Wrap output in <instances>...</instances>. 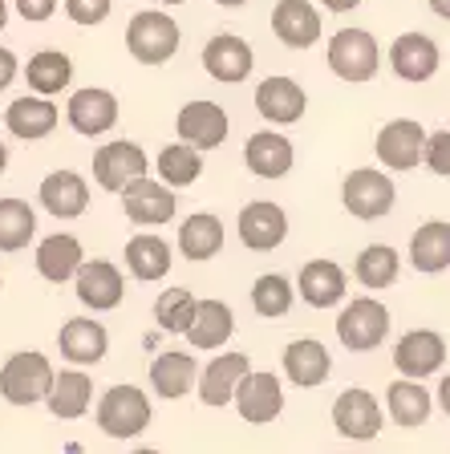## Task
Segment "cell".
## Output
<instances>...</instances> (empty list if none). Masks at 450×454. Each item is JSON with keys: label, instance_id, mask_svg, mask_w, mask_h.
Instances as JSON below:
<instances>
[{"label": "cell", "instance_id": "7", "mask_svg": "<svg viewBox=\"0 0 450 454\" xmlns=\"http://www.w3.org/2000/svg\"><path fill=\"white\" fill-rule=\"evenodd\" d=\"M426 138H430V134L422 130V122L394 118V122H385L382 130H377L374 151L385 170H414L418 162H426Z\"/></svg>", "mask_w": 450, "mask_h": 454}, {"label": "cell", "instance_id": "27", "mask_svg": "<svg viewBox=\"0 0 450 454\" xmlns=\"http://www.w3.org/2000/svg\"><path fill=\"white\" fill-rule=\"evenodd\" d=\"M191 386H199V365H195L191 353L167 349V353H159V357L150 361V389H154L159 397L175 402V397L191 394Z\"/></svg>", "mask_w": 450, "mask_h": 454}, {"label": "cell", "instance_id": "26", "mask_svg": "<svg viewBox=\"0 0 450 454\" xmlns=\"http://www.w3.org/2000/svg\"><path fill=\"white\" fill-rule=\"evenodd\" d=\"M280 361H284V373H288V381H292V386H300V389L320 386V381L333 373V357H328L325 340H317V337L292 340L288 349H284Z\"/></svg>", "mask_w": 450, "mask_h": 454}, {"label": "cell", "instance_id": "29", "mask_svg": "<svg viewBox=\"0 0 450 454\" xmlns=\"http://www.w3.org/2000/svg\"><path fill=\"white\" fill-rule=\"evenodd\" d=\"M85 264V252H82V239L69 236V231H57V236H45L37 247V272L45 276L49 284H66L82 272Z\"/></svg>", "mask_w": 450, "mask_h": 454}, {"label": "cell", "instance_id": "14", "mask_svg": "<svg viewBox=\"0 0 450 454\" xmlns=\"http://www.w3.org/2000/svg\"><path fill=\"white\" fill-rule=\"evenodd\" d=\"M74 288H77V301L94 312L118 309L126 296V280L118 272V264H110V260H85L82 272L74 276Z\"/></svg>", "mask_w": 450, "mask_h": 454}, {"label": "cell", "instance_id": "48", "mask_svg": "<svg viewBox=\"0 0 450 454\" xmlns=\"http://www.w3.org/2000/svg\"><path fill=\"white\" fill-rule=\"evenodd\" d=\"M430 12L442 20H450V0H430Z\"/></svg>", "mask_w": 450, "mask_h": 454}, {"label": "cell", "instance_id": "44", "mask_svg": "<svg viewBox=\"0 0 450 454\" xmlns=\"http://www.w3.org/2000/svg\"><path fill=\"white\" fill-rule=\"evenodd\" d=\"M12 4H17V12L25 20H33V25H37V20H49L57 12V0H12Z\"/></svg>", "mask_w": 450, "mask_h": 454}, {"label": "cell", "instance_id": "25", "mask_svg": "<svg viewBox=\"0 0 450 454\" xmlns=\"http://www.w3.org/2000/svg\"><path fill=\"white\" fill-rule=\"evenodd\" d=\"M41 207L57 219H77L90 207V187L77 170H49L41 179Z\"/></svg>", "mask_w": 450, "mask_h": 454}, {"label": "cell", "instance_id": "20", "mask_svg": "<svg viewBox=\"0 0 450 454\" xmlns=\"http://www.w3.org/2000/svg\"><path fill=\"white\" fill-rule=\"evenodd\" d=\"M66 118H69V126H74L77 134L98 138V134H106L114 122H118V98H114L110 90H102V85L77 90V94L69 98V106H66Z\"/></svg>", "mask_w": 450, "mask_h": 454}, {"label": "cell", "instance_id": "34", "mask_svg": "<svg viewBox=\"0 0 450 454\" xmlns=\"http://www.w3.org/2000/svg\"><path fill=\"white\" fill-rule=\"evenodd\" d=\"M385 406H390V418L398 426L414 430V426H426V418L434 410V397L422 381H394V386L385 389Z\"/></svg>", "mask_w": 450, "mask_h": 454}, {"label": "cell", "instance_id": "13", "mask_svg": "<svg viewBox=\"0 0 450 454\" xmlns=\"http://www.w3.org/2000/svg\"><path fill=\"white\" fill-rule=\"evenodd\" d=\"M122 211H126V219L138 223V227H162V223L175 219L178 199H175V191H170L167 183L138 179V183H130V187L122 191Z\"/></svg>", "mask_w": 450, "mask_h": 454}, {"label": "cell", "instance_id": "9", "mask_svg": "<svg viewBox=\"0 0 450 454\" xmlns=\"http://www.w3.org/2000/svg\"><path fill=\"white\" fill-rule=\"evenodd\" d=\"M446 361V340L434 329H410L398 337L394 345V369L406 381H426L434 378Z\"/></svg>", "mask_w": 450, "mask_h": 454}, {"label": "cell", "instance_id": "38", "mask_svg": "<svg viewBox=\"0 0 450 454\" xmlns=\"http://www.w3.org/2000/svg\"><path fill=\"white\" fill-rule=\"evenodd\" d=\"M37 231V211L25 199H0V252H20Z\"/></svg>", "mask_w": 450, "mask_h": 454}, {"label": "cell", "instance_id": "4", "mask_svg": "<svg viewBox=\"0 0 450 454\" xmlns=\"http://www.w3.org/2000/svg\"><path fill=\"white\" fill-rule=\"evenodd\" d=\"M394 199H398L394 179L377 167H357V170H349L345 183H341V203H345V211L353 219H366V223L390 215Z\"/></svg>", "mask_w": 450, "mask_h": 454}, {"label": "cell", "instance_id": "49", "mask_svg": "<svg viewBox=\"0 0 450 454\" xmlns=\"http://www.w3.org/2000/svg\"><path fill=\"white\" fill-rule=\"evenodd\" d=\"M4 167H9V146L0 142V175H4Z\"/></svg>", "mask_w": 450, "mask_h": 454}, {"label": "cell", "instance_id": "45", "mask_svg": "<svg viewBox=\"0 0 450 454\" xmlns=\"http://www.w3.org/2000/svg\"><path fill=\"white\" fill-rule=\"evenodd\" d=\"M17 69H20V66H17V53L0 45V90H9L12 77H17Z\"/></svg>", "mask_w": 450, "mask_h": 454}, {"label": "cell", "instance_id": "37", "mask_svg": "<svg viewBox=\"0 0 450 454\" xmlns=\"http://www.w3.org/2000/svg\"><path fill=\"white\" fill-rule=\"evenodd\" d=\"M398 272H402V260H398V252L390 244H369L353 264V276L366 284V288H374V293L390 288V284L398 280Z\"/></svg>", "mask_w": 450, "mask_h": 454}, {"label": "cell", "instance_id": "28", "mask_svg": "<svg viewBox=\"0 0 450 454\" xmlns=\"http://www.w3.org/2000/svg\"><path fill=\"white\" fill-rule=\"evenodd\" d=\"M410 264L414 272L438 276L450 268V223L446 219H426L410 236Z\"/></svg>", "mask_w": 450, "mask_h": 454}, {"label": "cell", "instance_id": "3", "mask_svg": "<svg viewBox=\"0 0 450 454\" xmlns=\"http://www.w3.org/2000/svg\"><path fill=\"white\" fill-rule=\"evenodd\" d=\"M126 49L142 66H167L178 53V25L159 9H142L126 25Z\"/></svg>", "mask_w": 450, "mask_h": 454}, {"label": "cell", "instance_id": "16", "mask_svg": "<svg viewBox=\"0 0 450 454\" xmlns=\"http://www.w3.org/2000/svg\"><path fill=\"white\" fill-rule=\"evenodd\" d=\"M288 236V215H284L280 203L272 199H256L240 211V239L252 252H276Z\"/></svg>", "mask_w": 450, "mask_h": 454}, {"label": "cell", "instance_id": "12", "mask_svg": "<svg viewBox=\"0 0 450 454\" xmlns=\"http://www.w3.org/2000/svg\"><path fill=\"white\" fill-rule=\"evenodd\" d=\"M178 142L183 146H191V151H216V146H224L227 138V110L216 102H207V98H199V102H187L183 110H178Z\"/></svg>", "mask_w": 450, "mask_h": 454}, {"label": "cell", "instance_id": "33", "mask_svg": "<svg viewBox=\"0 0 450 454\" xmlns=\"http://www.w3.org/2000/svg\"><path fill=\"white\" fill-rule=\"evenodd\" d=\"M232 333H235V312L224 301H199L195 325L187 333L191 349H224Z\"/></svg>", "mask_w": 450, "mask_h": 454}, {"label": "cell", "instance_id": "54", "mask_svg": "<svg viewBox=\"0 0 450 454\" xmlns=\"http://www.w3.org/2000/svg\"><path fill=\"white\" fill-rule=\"evenodd\" d=\"M0 284H4V280H0Z\"/></svg>", "mask_w": 450, "mask_h": 454}, {"label": "cell", "instance_id": "17", "mask_svg": "<svg viewBox=\"0 0 450 454\" xmlns=\"http://www.w3.org/2000/svg\"><path fill=\"white\" fill-rule=\"evenodd\" d=\"M252 373V361L244 357V353H219V357H211L203 369H199V402L203 406H227V402H235V389H240V381Z\"/></svg>", "mask_w": 450, "mask_h": 454}, {"label": "cell", "instance_id": "53", "mask_svg": "<svg viewBox=\"0 0 450 454\" xmlns=\"http://www.w3.org/2000/svg\"><path fill=\"white\" fill-rule=\"evenodd\" d=\"M162 4H183V0H162Z\"/></svg>", "mask_w": 450, "mask_h": 454}, {"label": "cell", "instance_id": "43", "mask_svg": "<svg viewBox=\"0 0 450 454\" xmlns=\"http://www.w3.org/2000/svg\"><path fill=\"white\" fill-rule=\"evenodd\" d=\"M426 170L450 179V130H434L426 138Z\"/></svg>", "mask_w": 450, "mask_h": 454}, {"label": "cell", "instance_id": "52", "mask_svg": "<svg viewBox=\"0 0 450 454\" xmlns=\"http://www.w3.org/2000/svg\"><path fill=\"white\" fill-rule=\"evenodd\" d=\"M130 454H159V450H150V446H138V450H130Z\"/></svg>", "mask_w": 450, "mask_h": 454}, {"label": "cell", "instance_id": "36", "mask_svg": "<svg viewBox=\"0 0 450 454\" xmlns=\"http://www.w3.org/2000/svg\"><path fill=\"white\" fill-rule=\"evenodd\" d=\"M126 268H130L134 280H162L170 272V244L142 231L126 244Z\"/></svg>", "mask_w": 450, "mask_h": 454}, {"label": "cell", "instance_id": "32", "mask_svg": "<svg viewBox=\"0 0 450 454\" xmlns=\"http://www.w3.org/2000/svg\"><path fill=\"white\" fill-rule=\"evenodd\" d=\"M90 402H94V381L82 369H61L53 381V394H49V414L61 422H74L90 410Z\"/></svg>", "mask_w": 450, "mask_h": 454}, {"label": "cell", "instance_id": "40", "mask_svg": "<svg viewBox=\"0 0 450 454\" xmlns=\"http://www.w3.org/2000/svg\"><path fill=\"white\" fill-rule=\"evenodd\" d=\"M199 301L191 296V288H167V293L154 301V321L162 333H183L187 337L191 325H195Z\"/></svg>", "mask_w": 450, "mask_h": 454}, {"label": "cell", "instance_id": "1", "mask_svg": "<svg viewBox=\"0 0 450 454\" xmlns=\"http://www.w3.org/2000/svg\"><path fill=\"white\" fill-rule=\"evenodd\" d=\"M53 365L45 353L37 349H20L0 365V397L12 406H33V402H49L53 394Z\"/></svg>", "mask_w": 450, "mask_h": 454}, {"label": "cell", "instance_id": "19", "mask_svg": "<svg viewBox=\"0 0 450 454\" xmlns=\"http://www.w3.org/2000/svg\"><path fill=\"white\" fill-rule=\"evenodd\" d=\"M296 293L312 309H337L349 293V276L337 260H309L296 276Z\"/></svg>", "mask_w": 450, "mask_h": 454}, {"label": "cell", "instance_id": "10", "mask_svg": "<svg viewBox=\"0 0 450 454\" xmlns=\"http://www.w3.org/2000/svg\"><path fill=\"white\" fill-rule=\"evenodd\" d=\"M146 170H150V159H146V151H142L138 142L118 138V142H106L102 151L94 154V179H98V187L118 191V195H122L130 183L146 179Z\"/></svg>", "mask_w": 450, "mask_h": 454}, {"label": "cell", "instance_id": "6", "mask_svg": "<svg viewBox=\"0 0 450 454\" xmlns=\"http://www.w3.org/2000/svg\"><path fill=\"white\" fill-rule=\"evenodd\" d=\"M390 337V312L374 296H357L337 317V340L349 353H369Z\"/></svg>", "mask_w": 450, "mask_h": 454}, {"label": "cell", "instance_id": "2", "mask_svg": "<svg viewBox=\"0 0 450 454\" xmlns=\"http://www.w3.org/2000/svg\"><path fill=\"white\" fill-rule=\"evenodd\" d=\"M325 61L328 69L349 85H361V82H374L377 66H382V49H377V37L366 33V28H337L328 37L325 49Z\"/></svg>", "mask_w": 450, "mask_h": 454}, {"label": "cell", "instance_id": "15", "mask_svg": "<svg viewBox=\"0 0 450 454\" xmlns=\"http://www.w3.org/2000/svg\"><path fill=\"white\" fill-rule=\"evenodd\" d=\"M256 110H260L264 122H276V126H292L304 118V110H309V94L300 90V82H292V77H264L260 85H256Z\"/></svg>", "mask_w": 450, "mask_h": 454}, {"label": "cell", "instance_id": "18", "mask_svg": "<svg viewBox=\"0 0 450 454\" xmlns=\"http://www.w3.org/2000/svg\"><path fill=\"white\" fill-rule=\"evenodd\" d=\"M438 66H442V53H438V45H434V37H426V33H402V37L390 45V69H394L402 82L422 85L438 74Z\"/></svg>", "mask_w": 450, "mask_h": 454}, {"label": "cell", "instance_id": "24", "mask_svg": "<svg viewBox=\"0 0 450 454\" xmlns=\"http://www.w3.org/2000/svg\"><path fill=\"white\" fill-rule=\"evenodd\" d=\"M57 345H61V353H66L74 365H98V361L106 357V349H110V333H106V325L94 321V317H74V321L61 325Z\"/></svg>", "mask_w": 450, "mask_h": 454}, {"label": "cell", "instance_id": "46", "mask_svg": "<svg viewBox=\"0 0 450 454\" xmlns=\"http://www.w3.org/2000/svg\"><path fill=\"white\" fill-rule=\"evenodd\" d=\"M442 406V414H450V373H442V381H438V397H434Z\"/></svg>", "mask_w": 450, "mask_h": 454}, {"label": "cell", "instance_id": "22", "mask_svg": "<svg viewBox=\"0 0 450 454\" xmlns=\"http://www.w3.org/2000/svg\"><path fill=\"white\" fill-rule=\"evenodd\" d=\"M272 33L288 49H309L320 41V12L312 9L309 0H276Z\"/></svg>", "mask_w": 450, "mask_h": 454}, {"label": "cell", "instance_id": "8", "mask_svg": "<svg viewBox=\"0 0 450 454\" xmlns=\"http://www.w3.org/2000/svg\"><path fill=\"white\" fill-rule=\"evenodd\" d=\"M382 402H377L369 389L353 386L341 389L337 402H333V426H337L341 438H353V442H369V438L382 434Z\"/></svg>", "mask_w": 450, "mask_h": 454}, {"label": "cell", "instance_id": "39", "mask_svg": "<svg viewBox=\"0 0 450 454\" xmlns=\"http://www.w3.org/2000/svg\"><path fill=\"white\" fill-rule=\"evenodd\" d=\"M203 175V154L183 146V142H170L159 151V179L167 183L170 191L175 187H191V183Z\"/></svg>", "mask_w": 450, "mask_h": 454}, {"label": "cell", "instance_id": "23", "mask_svg": "<svg viewBox=\"0 0 450 454\" xmlns=\"http://www.w3.org/2000/svg\"><path fill=\"white\" fill-rule=\"evenodd\" d=\"M244 162L260 179H284L292 162H296V151H292V142L280 130H256L244 146Z\"/></svg>", "mask_w": 450, "mask_h": 454}, {"label": "cell", "instance_id": "35", "mask_svg": "<svg viewBox=\"0 0 450 454\" xmlns=\"http://www.w3.org/2000/svg\"><path fill=\"white\" fill-rule=\"evenodd\" d=\"M224 247V223H219L216 215H207V211H199V215L183 219V227H178V252L187 255V260H195V264H203V260H211V255Z\"/></svg>", "mask_w": 450, "mask_h": 454}, {"label": "cell", "instance_id": "41", "mask_svg": "<svg viewBox=\"0 0 450 454\" xmlns=\"http://www.w3.org/2000/svg\"><path fill=\"white\" fill-rule=\"evenodd\" d=\"M292 301H296V293H292L288 276H280V272H268L252 284V309L260 317H284L292 309Z\"/></svg>", "mask_w": 450, "mask_h": 454}, {"label": "cell", "instance_id": "50", "mask_svg": "<svg viewBox=\"0 0 450 454\" xmlns=\"http://www.w3.org/2000/svg\"><path fill=\"white\" fill-rule=\"evenodd\" d=\"M4 20H9V0H0V28H4Z\"/></svg>", "mask_w": 450, "mask_h": 454}, {"label": "cell", "instance_id": "21", "mask_svg": "<svg viewBox=\"0 0 450 454\" xmlns=\"http://www.w3.org/2000/svg\"><path fill=\"white\" fill-rule=\"evenodd\" d=\"M252 61H256L252 45L244 37H235V33H219V37H211L203 45V69L224 85L244 82L252 74Z\"/></svg>", "mask_w": 450, "mask_h": 454}, {"label": "cell", "instance_id": "11", "mask_svg": "<svg viewBox=\"0 0 450 454\" xmlns=\"http://www.w3.org/2000/svg\"><path fill=\"white\" fill-rule=\"evenodd\" d=\"M235 410H240V418L252 426H268L280 418L284 410V386L276 373H268V369H252L244 381H240V389H235Z\"/></svg>", "mask_w": 450, "mask_h": 454}, {"label": "cell", "instance_id": "31", "mask_svg": "<svg viewBox=\"0 0 450 454\" xmlns=\"http://www.w3.org/2000/svg\"><path fill=\"white\" fill-rule=\"evenodd\" d=\"M25 82L28 90H37V98H53L61 90H69L74 82V61L61 49H41L37 57H28L25 66Z\"/></svg>", "mask_w": 450, "mask_h": 454}, {"label": "cell", "instance_id": "47", "mask_svg": "<svg viewBox=\"0 0 450 454\" xmlns=\"http://www.w3.org/2000/svg\"><path fill=\"white\" fill-rule=\"evenodd\" d=\"M320 4H325L328 12H349V9H357L361 0H320Z\"/></svg>", "mask_w": 450, "mask_h": 454}, {"label": "cell", "instance_id": "5", "mask_svg": "<svg viewBox=\"0 0 450 454\" xmlns=\"http://www.w3.org/2000/svg\"><path fill=\"white\" fill-rule=\"evenodd\" d=\"M98 430L110 438H138L150 426V397L138 386H110L98 402Z\"/></svg>", "mask_w": 450, "mask_h": 454}, {"label": "cell", "instance_id": "30", "mask_svg": "<svg viewBox=\"0 0 450 454\" xmlns=\"http://www.w3.org/2000/svg\"><path fill=\"white\" fill-rule=\"evenodd\" d=\"M57 122H61L57 106L49 102V98H37V94L17 98V102L4 110V126L25 142H37V138H45V134H53Z\"/></svg>", "mask_w": 450, "mask_h": 454}, {"label": "cell", "instance_id": "51", "mask_svg": "<svg viewBox=\"0 0 450 454\" xmlns=\"http://www.w3.org/2000/svg\"><path fill=\"white\" fill-rule=\"evenodd\" d=\"M216 4H224V9H240V4H248V0H216Z\"/></svg>", "mask_w": 450, "mask_h": 454}, {"label": "cell", "instance_id": "42", "mask_svg": "<svg viewBox=\"0 0 450 454\" xmlns=\"http://www.w3.org/2000/svg\"><path fill=\"white\" fill-rule=\"evenodd\" d=\"M114 9V0H66V12L74 25H85V28H94L102 25L106 17H110Z\"/></svg>", "mask_w": 450, "mask_h": 454}]
</instances>
